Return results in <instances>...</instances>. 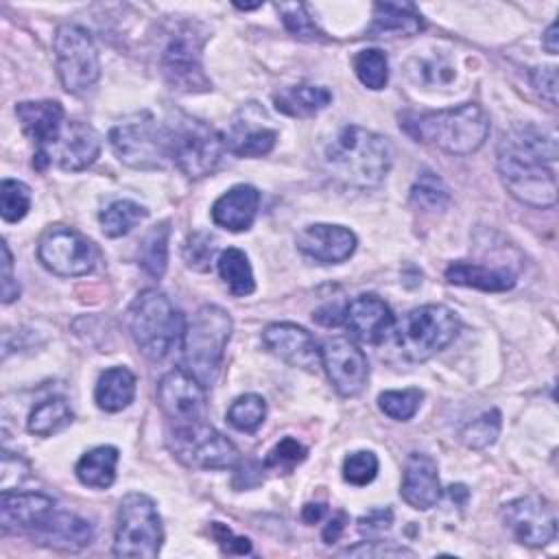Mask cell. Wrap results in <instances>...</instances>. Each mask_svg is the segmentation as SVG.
Masks as SVG:
<instances>
[{"instance_id": "1", "label": "cell", "mask_w": 559, "mask_h": 559, "mask_svg": "<svg viewBox=\"0 0 559 559\" xmlns=\"http://www.w3.org/2000/svg\"><path fill=\"white\" fill-rule=\"evenodd\" d=\"M557 140L535 124H518L498 142V173L507 192L531 207L557 203Z\"/></svg>"}, {"instance_id": "2", "label": "cell", "mask_w": 559, "mask_h": 559, "mask_svg": "<svg viewBox=\"0 0 559 559\" xmlns=\"http://www.w3.org/2000/svg\"><path fill=\"white\" fill-rule=\"evenodd\" d=\"M400 127L417 142H430L450 155L478 151L489 135V116L476 103L428 114H404Z\"/></svg>"}, {"instance_id": "3", "label": "cell", "mask_w": 559, "mask_h": 559, "mask_svg": "<svg viewBox=\"0 0 559 559\" xmlns=\"http://www.w3.org/2000/svg\"><path fill=\"white\" fill-rule=\"evenodd\" d=\"M391 162V142L358 124H345L325 146V164L332 175L358 188L378 186L386 177Z\"/></svg>"}, {"instance_id": "4", "label": "cell", "mask_w": 559, "mask_h": 559, "mask_svg": "<svg viewBox=\"0 0 559 559\" xmlns=\"http://www.w3.org/2000/svg\"><path fill=\"white\" fill-rule=\"evenodd\" d=\"M231 317L221 306H201L183 330L181 354L190 376H194L205 389L218 378L227 341L231 336Z\"/></svg>"}, {"instance_id": "5", "label": "cell", "mask_w": 559, "mask_h": 559, "mask_svg": "<svg viewBox=\"0 0 559 559\" xmlns=\"http://www.w3.org/2000/svg\"><path fill=\"white\" fill-rule=\"evenodd\" d=\"M183 317L173 301L157 288H144L129 306V332L138 349L162 360L183 338Z\"/></svg>"}, {"instance_id": "6", "label": "cell", "mask_w": 559, "mask_h": 559, "mask_svg": "<svg viewBox=\"0 0 559 559\" xmlns=\"http://www.w3.org/2000/svg\"><path fill=\"white\" fill-rule=\"evenodd\" d=\"M164 133L170 159L190 179L214 173L227 151L225 138L212 124L183 111H170L164 122Z\"/></svg>"}, {"instance_id": "7", "label": "cell", "mask_w": 559, "mask_h": 559, "mask_svg": "<svg viewBox=\"0 0 559 559\" xmlns=\"http://www.w3.org/2000/svg\"><path fill=\"white\" fill-rule=\"evenodd\" d=\"M456 334V312L443 304H426L408 310L402 317L395 330V343L404 358L421 362L448 347Z\"/></svg>"}, {"instance_id": "8", "label": "cell", "mask_w": 559, "mask_h": 559, "mask_svg": "<svg viewBox=\"0 0 559 559\" xmlns=\"http://www.w3.org/2000/svg\"><path fill=\"white\" fill-rule=\"evenodd\" d=\"M164 528L155 502L140 491L120 500L116 518L114 555L129 559H155L162 550Z\"/></svg>"}, {"instance_id": "9", "label": "cell", "mask_w": 559, "mask_h": 559, "mask_svg": "<svg viewBox=\"0 0 559 559\" xmlns=\"http://www.w3.org/2000/svg\"><path fill=\"white\" fill-rule=\"evenodd\" d=\"M55 66L66 92L83 94L100 76V57L90 31L79 24H63L55 33Z\"/></svg>"}, {"instance_id": "10", "label": "cell", "mask_w": 559, "mask_h": 559, "mask_svg": "<svg viewBox=\"0 0 559 559\" xmlns=\"http://www.w3.org/2000/svg\"><path fill=\"white\" fill-rule=\"evenodd\" d=\"M170 452L194 469H229L238 463L236 445L207 421L177 424L168 435Z\"/></svg>"}, {"instance_id": "11", "label": "cell", "mask_w": 559, "mask_h": 559, "mask_svg": "<svg viewBox=\"0 0 559 559\" xmlns=\"http://www.w3.org/2000/svg\"><path fill=\"white\" fill-rule=\"evenodd\" d=\"M109 144L118 159L131 168L157 170L170 159L164 127H157L148 114H140L111 127Z\"/></svg>"}, {"instance_id": "12", "label": "cell", "mask_w": 559, "mask_h": 559, "mask_svg": "<svg viewBox=\"0 0 559 559\" xmlns=\"http://www.w3.org/2000/svg\"><path fill=\"white\" fill-rule=\"evenodd\" d=\"M39 262L59 277L87 275L96 264L94 245L74 227H48L37 242Z\"/></svg>"}, {"instance_id": "13", "label": "cell", "mask_w": 559, "mask_h": 559, "mask_svg": "<svg viewBox=\"0 0 559 559\" xmlns=\"http://www.w3.org/2000/svg\"><path fill=\"white\" fill-rule=\"evenodd\" d=\"M100 155V135L98 131L81 120H66L59 138L46 148L35 151L33 166L46 170L48 164H57L61 170H83L96 162Z\"/></svg>"}, {"instance_id": "14", "label": "cell", "mask_w": 559, "mask_h": 559, "mask_svg": "<svg viewBox=\"0 0 559 559\" xmlns=\"http://www.w3.org/2000/svg\"><path fill=\"white\" fill-rule=\"evenodd\" d=\"M504 526L524 546H546L557 537L555 507L542 496H522L504 504Z\"/></svg>"}, {"instance_id": "15", "label": "cell", "mask_w": 559, "mask_h": 559, "mask_svg": "<svg viewBox=\"0 0 559 559\" xmlns=\"http://www.w3.org/2000/svg\"><path fill=\"white\" fill-rule=\"evenodd\" d=\"M159 68L166 81L179 92L192 94L207 92L212 87V81L201 66L199 44L194 41V35L190 31H179L170 35L159 55Z\"/></svg>"}, {"instance_id": "16", "label": "cell", "mask_w": 559, "mask_h": 559, "mask_svg": "<svg viewBox=\"0 0 559 559\" xmlns=\"http://www.w3.org/2000/svg\"><path fill=\"white\" fill-rule=\"evenodd\" d=\"M321 365L338 395H358L369 378V362L362 349L349 338H332L321 347Z\"/></svg>"}, {"instance_id": "17", "label": "cell", "mask_w": 559, "mask_h": 559, "mask_svg": "<svg viewBox=\"0 0 559 559\" xmlns=\"http://www.w3.org/2000/svg\"><path fill=\"white\" fill-rule=\"evenodd\" d=\"M157 402L175 424H192L205 417V386L186 369H173L157 384Z\"/></svg>"}, {"instance_id": "18", "label": "cell", "mask_w": 559, "mask_h": 559, "mask_svg": "<svg viewBox=\"0 0 559 559\" xmlns=\"http://www.w3.org/2000/svg\"><path fill=\"white\" fill-rule=\"evenodd\" d=\"M266 122L269 118L264 109H260L255 103H249L234 116L225 135V148L238 157H262L271 153L277 140V131Z\"/></svg>"}, {"instance_id": "19", "label": "cell", "mask_w": 559, "mask_h": 559, "mask_svg": "<svg viewBox=\"0 0 559 559\" xmlns=\"http://www.w3.org/2000/svg\"><path fill=\"white\" fill-rule=\"evenodd\" d=\"M262 343L271 354L290 367L312 371L321 365V349L317 347L312 334L297 323H271L262 332Z\"/></svg>"}, {"instance_id": "20", "label": "cell", "mask_w": 559, "mask_h": 559, "mask_svg": "<svg viewBox=\"0 0 559 559\" xmlns=\"http://www.w3.org/2000/svg\"><path fill=\"white\" fill-rule=\"evenodd\" d=\"M57 502L39 491H2L0 496V524L2 533L31 535Z\"/></svg>"}, {"instance_id": "21", "label": "cell", "mask_w": 559, "mask_h": 559, "mask_svg": "<svg viewBox=\"0 0 559 559\" xmlns=\"http://www.w3.org/2000/svg\"><path fill=\"white\" fill-rule=\"evenodd\" d=\"M356 234L343 225L314 223L297 234V249L325 264L349 260L356 251Z\"/></svg>"}, {"instance_id": "22", "label": "cell", "mask_w": 559, "mask_h": 559, "mask_svg": "<svg viewBox=\"0 0 559 559\" xmlns=\"http://www.w3.org/2000/svg\"><path fill=\"white\" fill-rule=\"evenodd\" d=\"M400 496L404 502L417 511L432 509L441 498V483H439V467L437 461L426 452H411L404 472Z\"/></svg>"}, {"instance_id": "23", "label": "cell", "mask_w": 559, "mask_h": 559, "mask_svg": "<svg viewBox=\"0 0 559 559\" xmlns=\"http://www.w3.org/2000/svg\"><path fill=\"white\" fill-rule=\"evenodd\" d=\"M28 537L46 548L74 552L92 542L94 526L85 518L55 507Z\"/></svg>"}, {"instance_id": "24", "label": "cell", "mask_w": 559, "mask_h": 559, "mask_svg": "<svg viewBox=\"0 0 559 559\" xmlns=\"http://www.w3.org/2000/svg\"><path fill=\"white\" fill-rule=\"evenodd\" d=\"M343 323L354 338L380 343L393 328V312L378 295H358L343 310Z\"/></svg>"}, {"instance_id": "25", "label": "cell", "mask_w": 559, "mask_h": 559, "mask_svg": "<svg viewBox=\"0 0 559 559\" xmlns=\"http://www.w3.org/2000/svg\"><path fill=\"white\" fill-rule=\"evenodd\" d=\"M15 116L37 151H46L66 124L63 107L57 100H22L15 105Z\"/></svg>"}, {"instance_id": "26", "label": "cell", "mask_w": 559, "mask_h": 559, "mask_svg": "<svg viewBox=\"0 0 559 559\" xmlns=\"http://www.w3.org/2000/svg\"><path fill=\"white\" fill-rule=\"evenodd\" d=\"M260 207V192L249 183H238L223 192L212 205V221L227 231H245L253 225Z\"/></svg>"}, {"instance_id": "27", "label": "cell", "mask_w": 559, "mask_h": 559, "mask_svg": "<svg viewBox=\"0 0 559 559\" xmlns=\"http://www.w3.org/2000/svg\"><path fill=\"white\" fill-rule=\"evenodd\" d=\"M424 28L419 11L408 2H376L369 37H408Z\"/></svg>"}, {"instance_id": "28", "label": "cell", "mask_w": 559, "mask_h": 559, "mask_svg": "<svg viewBox=\"0 0 559 559\" xmlns=\"http://www.w3.org/2000/svg\"><path fill=\"white\" fill-rule=\"evenodd\" d=\"M445 280L456 286L478 288V290H487V293L509 290L515 284V275L504 269H487V266L463 262V260L452 262L445 269Z\"/></svg>"}, {"instance_id": "29", "label": "cell", "mask_w": 559, "mask_h": 559, "mask_svg": "<svg viewBox=\"0 0 559 559\" xmlns=\"http://www.w3.org/2000/svg\"><path fill=\"white\" fill-rule=\"evenodd\" d=\"M135 397V376L127 367H109L100 373L94 400L98 408L107 413H118L127 408Z\"/></svg>"}, {"instance_id": "30", "label": "cell", "mask_w": 559, "mask_h": 559, "mask_svg": "<svg viewBox=\"0 0 559 559\" xmlns=\"http://www.w3.org/2000/svg\"><path fill=\"white\" fill-rule=\"evenodd\" d=\"M332 100V94L328 87L323 85H293L286 90H280L273 96L275 109L293 116V118H310L314 114H319L321 109H325Z\"/></svg>"}, {"instance_id": "31", "label": "cell", "mask_w": 559, "mask_h": 559, "mask_svg": "<svg viewBox=\"0 0 559 559\" xmlns=\"http://www.w3.org/2000/svg\"><path fill=\"white\" fill-rule=\"evenodd\" d=\"M116 465L118 450L114 445H98L79 459L74 474L85 487L107 489L116 480Z\"/></svg>"}, {"instance_id": "32", "label": "cell", "mask_w": 559, "mask_h": 559, "mask_svg": "<svg viewBox=\"0 0 559 559\" xmlns=\"http://www.w3.org/2000/svg\"><path fill=\"white\" fill-rule=\"evenodd\" d=\"M216 266H218L221 280L227 284L231 295L247 297L255 290L253 271H251V264H249V258L245 251H240L236 247H227L225 251H221Z\"/></svg>"}, {"instance_id": "33", "label": "cell", "mask_w": 559, "mask_h": 559, "mask_svg": "<svg viewBox=\"0 0 559 559\" xmlns=\"http://www.w3.org/2000/svg\"><path fill=\"white\" fill-rule=\"evenodd\" d=\"M72 419H74L72 408L63 397H48V400L39 402L37 406H33V411L28 413L26 428L31 435L50 437V435L68 428L72 424Z\"/></svg>"}, {"instance_id": "34", "label": "cell", "mask_w": 559, "mask_h": 559, "mask_svg": "<svg viewBox=\"0 0 559 559\" xmlns=\"http://www.w3.org/2000/svg\"><path fill=\"white\" fill-rule=\"evenodd\" d=\"M168 238H170V223L162 221L153 225L140 240L138 262L155 280L164 275L168 264Z\"/></svg>"}, {"instance_id": "35", "label": "cell", "mask_w": 559, "mask_h": 559, "mask_svg": "<svg viewBox=\"0 0 559 559\" xmlns=\"http://www.w3.org/2000/svg\"><path fill=\"white\" fill-rule=\"evenodd\" d=\"M146 207H142L135 201H114L107 210L100 212L98 221H100V229L107 238H120L124 234H129L140 221L146 218Z\"/></svg>"}, {"instance_id": "36", "label": "cell", "mask_w": 559, "mask_h": 559, "mask_svg": "<svg viewBox=\"0 0 559 559\" xmlns=\"http://www.w3.org/2000/svg\"><path fill=\"white\" fill-rule=\"evenodd\" d=\"M266 419V402L258 393H245L227 408V421L240 432H255Z\"/></svg>"}, {"instance_id": "37", "label": "cell", "mask_w": 559, "mask_h": 559, "mask_svg": "<svg viewBox=\"0 0 559 559\" xmlns=\"http://www.w3.org/2000/svg\"><path fill=\"white\" fill-rule=\"evenodd\" d=\"M354 72L369 90H382L389 81V59L380 48H365L354 57Z\"/></svg>"}, {"instance_id": "38", "label": "cell", "mask_w": 559, "mask_h": 559, "mask_svg": "<svg viewBox=\"0 0 559 559\" xmlns=\"http://www.w3.org/2000/svg\"><path fill=\"white\" fill-rule=\"evenodd\" d=\"M500 428H502V415L498 408H491V411L478 415L476 419H472L469 424H465L461 428L459 437L467 448L483 450L498 439Z\"/></svg>"}, {"instance_id": "39", "label": "cell", "mask_w": 559, "mask_h": 559, "mask_svg": "<svg viewBox=\"0 0 559 559\" xmlns=\"http://www.w3.org/2000/svg\"><path fill=\"white\" fill-rule=\"evenodd\" d=\"M31 210V188L17 179H2L0 183V214L7 223L22 221Z\"/></svg>"}, {"instance_id": "40", "label": "cell", "mask_w": 559, "mask_h": 559, "mask_svg": "<svg viewBox=\"0 0 559 559\" xmlns=\"http://www.w3.org/2000/svg\"><path fill=\"white\" fill-rule=\"evenodd\" d=\"M424 400V393L415 386L402 389V391H384L378 395V406L380 411L395 419V421H408L417 411Z\"/></svg>"}, {"instance_id": "41", "label": "cell", "mask_w": 559, "mask_h": 559, "mask_svg": "<svg viewBox=\"0 0 559 559\" xmlns=\"http://www.w3.org/2000/svg\"><path fill=\"white\" fill-rule=\"evenodd\" d=\"M275 9L282 15V22L288 28V33H293L295 37L306 39V41L325 39L323 33L317 28L314 20L308 15L306 4H301V2H277Z\"/></svg>"}, {"instance_id": "42", "label": "cell", "mask_w": 559, "mask_h": 559, "mask_svg": "<svg viewBox=\"0 0 559 559\" xmlns=\"http://www.w3.org/2000/svg\"><path fill=\"white\" fill-rule=\"evenodd\" d=\"M448 201H450L448 188L432 173H424L411 190V203H415L417 207H424V210H443L448 205Z\"/></svg>"}, {"instance_id": "43", "label": "cell", "mask_w": 559, "mask_h": 559, "mask_svg": "<svg viewBox=\"0 0 559 559\" xmlns=\"http://www.w3.org/2000/svg\"><path fill=\"white\" fill-rule=\"evenodd\" d=\"M216 255V240L207 231H194L183 245V260L194 271H210Z\"/></svg>"}, {"instance_id": "44", "label": "cell", "mask_w": 559, "mask_h": 559, "mask_svg": "<svg viewBox=\"0 0 559 559\" xmlns=\"http://www.w3.org/2000/svg\"><path fill=\"white\" fill-rule=\"evenodd\" d=\"M308 450L306 445H301L297 439L293 437H284L280 439L266 454L264 459V467L266 469H280V472H290L295 465H299L304 459H306Z\"/></svg>"}, {"instance_id": "45", "label": "cell", "mask_w": 559, "mask_h": 559, "mask_svg": "<svg viewBox=\"0 0 559 559\" xmlns=\"http://www.w3.org/2000/svg\"><path fill=\"white\" fill-rule=\"evenodd\" d=\"M378 474V456L371 450H358L345 456L343 461V478L349 485L362 487L369 485Z\"/></svg>"}, {"instance_id": "46", "label": "cell", "mask_w": 559, "mask_h": 559, "mask_svg": "<svg viewBox=\"0 0 559 559\" xmlns=\"http://www.w3.org/2000/svg\"><path fill=\"white\" fill-rule=\"evenodd\" d=\"M341 555H352V557H402V555H408L413 557L415 552L404 548V546H397L393 542H360L358 546H352V548H345Z\"/></svg>"}, {"instance_id": "47", "label": "cell", "mask_w": 559, "mask_h": 559, "mask_svg": "<svg viewBox=\"0 0 559 559\" xmlns=\"http://www.w3.org/2000/svg\"><path fill=\"white\" fill-rule=\"evenodd\" d=\"M0 249H2V284H0V293H2V304H11L20 297V284L17 280L13 277V258H11V251H9V245L2 240L0 242Z\"/></svg>"}, {"instance_id": "48", "label": "cell", "mask_w": 559, "mask_h": 559, "mask_svg": "<svg viewBox=\"0 0 559 559\" xmlns=\"http://www.w3.org/2000/svg\"><path fill=\"white\" fill-rule=\"evenodd\" d=\"M212 535L218 542V546L223 548V552L227 555H247L251 552V542L247 537H238L234 535L225 524L214 522L212 524Z\"/></svg>"}, {"instance_id": "49", "label": "cell", "mask_w": 559, "mask_h": 559, "mask_svg": "<svg viewBox=\"0 0 559 559\" xmlns=\"http://www.w3.org/2000/svg\"><path fill=\"white\" fill-rule=\"evenodd\" d=\"M531 81H533V87H535L550 105H557V68H555V66L535 68V70L531 72Z\"/></svg>"}, {"instance_id": "50", "label": "cell", "mask_w": 559, "mask_h": 559, "mask_svg": "<svg viewBox=\"0 0 559 559\" xmlns=\"http://www.w3.org/2000/svg\"><path fill=\"white\" fill-rule=\"evenodd\" d=\"M391 522H393V511L389 507H384V509H373L367 515H362L358 520V528L367 535H380L391 526Z\"/></svg>"}, {"instance_id": "51", "label": "cell", "mask_w": 559, "mask_h": 559, "mask_svg": "<svg viewBox=\"0 0 559 559\" xmlns=\"http://www.w3.org/2000/svg\"><path fill=\"white\" fill-rule=\"evenodd\" d=\"M345 522H347V515L341 511V513H336L328 524H325V528H323V542L325 544H334L338 537H341V533H343V528H345Z\"/></svg>"}, {"instance_id": "52", "label": "cell", "mask_w": 559, "mask_h": 559, "mask_svg": "<svg viewBox=\"0 0 559 559\" xmlns=\"http://www.w3.org/2000/svg\"><path fill=\"white\" fill-rule=\"evenodd\" d=\"M557 22H552L548 28H546V33L542 35V46L546 48V52H550V55H557Z\"/></svg>"}, {"instance_id": "53", "label": "cell", "mask_w": 559, "mask_h": 559, "mask_svg": "<svg viewBox=\"0 0 559 559\" xmlns=\"http://www.w3.org/2000/svg\"><path fill=\"white\" fill-rule=\"evenodd\" d=\"M323 513H325V507L323 504H306L304 509H301V520L306 522V524H314V522H319L321 518H323Z\"/></svg>"}, {"instance_id": "54", "label": "cell", "mask_w": 559, "mask_h": 559, "mask_svg": "<svg viewBox=\"0 0 559 559\" xmlns=\"http://www.w3.org/2000/svg\"><path fill=\"white\" fill-rule=\"evenodd\" d=\"M236 7H238V9H245V11H247V9H255V7H260V4H236Z\"/></svg>"}]
</instances>
